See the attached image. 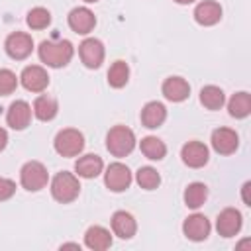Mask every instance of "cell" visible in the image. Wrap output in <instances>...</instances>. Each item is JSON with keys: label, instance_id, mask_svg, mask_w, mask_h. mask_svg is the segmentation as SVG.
<instances>
[{"label": "cell", "instance_id": "obj_1", "mask_svg": "<svg viewBox=\"0 0 251 251\" xmlns=\"http://www.w3.org/2000/svg\"><path fill=\"white\" fill-rule=\"evenodd\" d=\"M73 53H75V47L67 39H49V41L45 39L39 45V59L45 65L55 69L65 67L73 59Z\"/></svg>", "mask_w": 251, "mask_h": 251}, {"label": "cell", "instance_id": "obj_2", "mask_svg": "<svg viewBox=\"0 0 251 251\" xmlns=\"http://www.w3.org/2000/svg\"><path fill=\"white\" fill-rule=\"evenodd\" d=\"M80 192V182L78 178L73 175V173H67V171H61L53 176L51 180V194L57 202L61 204H67V202H73Z\"/></svg>", "mask_w": 251, "mask_h": 251}, {"label": "cell", "instance_id": "obj_3", "mask_svg": "<svg viewBox=\"0 0 251 251\" xmlns=\"http://www.w3.org/2000/svg\"><path fill=\"white\" fill-rule=\"evenodd\" d=\"M106 147L114 157H126L135 147V135L126 126H116L106 135Z\"/></svg>", "mask_w": 251, "mask_h": 251}, {"label": "cell", "instance_id": "obj_4", "mask_svg": "<svg viewBox=\"0 0 251 251\" xmlns=\"http://www.w3.org/2000/svg\"><path fill=\"white\" fill-rule=\"evenodd\" d=\"M84 149V135L78 129L67 127L55 135V151L63 157H76Z\"/></svg>", "mask_w": 251, "mask_h": 251}, {"label": "cell", "instance_id": "obj_5", "mask_svg": "<svg viewBox=\"0 0 251 251\" xmlns=\"http://www.w3.org/2000/svg\"><path fill=\"white\" fill-rule=\"evenodd\" d=\"M20 180H22V186L29 192H37L41 190L47 180H49V175H47V169L39 163V161H29L22 167L20 171Z\"/></svg>", "mask_w": 251, "mask_h": 251}, {"label": "cell", "instance_id": "obj_6", "mask_svg": "<svg viewBox=\"0 0 251 251\" xmlns=\"http://www.w3.org/2000/svg\"><path fill=\"white\" fill-rule=\"evenodd\" d=\"M4 47H6V53L12 59L22 61V59H25V57L31 55V51H33V39H31V35H27L24 31H14V33H10L6 37Z\"/></svg>", "mask_w": 251, "mask_h": 251}, {"label": "cell", "instance_id": "obj_7", "mask_svg": "<svg viewBox=\"0 0 251 251\" xmlns=\"http://www.w3.org/2000/svg\"><path fill=\"white\" fill-rule=\"evenodd\" d=\"M104 182L112 192H124L131 184V173L124 163H112L104 173Z\"/></svg>", "mask_w": 251, "mask_h": 251}, {"label": "cell", "instance_id": "obj_8", "mask_svg": "<svg viewBox=\"0 0 251 251\" xmlns=\"http://www.w3.org/2000/svg\"><path fill=\"white\" fill-rule=\"evenodd\" d=\"M78 55H80V61L88 69H98L104 61V45L100 39L88 37L78 45Z\"/></svg>", "mask_w": 251, "mask_h": 251}, {"label": "cell", "instance_id": "obj_9", "mask_svg": "<svg viewBox=\"0 0 251 251\" xmlns=\"http://www.w3.org/2000/svg\"><path fill=\"white\" fill-rule=\"evenodd\" d=\"M20 80H22V84H24L25 90H29V92H41L49 84V75H47V71L43 67L29 65V67H25L22 71Z\"/></svg>", "mask_w": 251, "mask_h": 251}, {"label": "cell", "instance_id": "obj_10", "mask_svg": "<svg viewBox=\"0 0 251 251\" xmlns=\"http://www.w3.org/2000/svg\"><path fill=\"white\" fill-rule=\"evenodd\" d=\"M67 22H69V27H71L75 33H80V35L90 33V31L94 29V25H96L94 14H92L88 8H82V6H80V8H73V10L69 12Z\"/></svg>", "mask_w": 251, "mask_h": 251}, {"label": "cell", "instance_id": "obj_11", "mask_svg": "<svg viewBox=\"0 0 251 251\" xmlns=\"http://www.w3.org/2000/svg\"><path fill=\"white\" fill-rule=\"evenodd\" d=\"M239 145V137L229 127H218L212 131V147L220 155H231Z\"/></svg>", "mask_w": 251, "mask_h": 251}, {"label": "cell", "instance_id": "obj_12", "mask_svg": "<svg viewBox=\"0 0 251 251\" xmlns=\"http://www.w3.org/2000/svg\"><path fill=\"white\" fill-rule=\"evenodd\" d=\"M216 229L222 237H233L241 229V214L235 208H226L218 214Z\"/></svg>", "mask_w": 251, "mask_h": 251}, {"label": "cell", "instance_id": "obj_13", "mask_svg": "<svg viewBox=\"0 0 251 251\" xmlns=\"http://www.w3.org/2000/svg\"><path fill=\"white\" fill-rule=\"evenodd\" d=\"M180 157H182V163L192 167V169H200L208 163V147L200 141H188L182 145V151H180Z\"/></svg>", "mask_w": 251, "mask_h": 251}, {"label": "cell", "instance_id": "obj_14", "mask_svg": "<svg viewBox=\"0 0 251 251\" xmlns=\"http://www.w3.org/2000/svg\"><path fill=\"white\" fill-rule=\"evenodd\" d=\"M31 120V106L25 100H16L10 104L8 114H6V122L12 129H24L29 126Z\"/></svg>", "mask_w": 251, "mask_h": 251}, {"label": "cell", "instance_id": "obj_15", "mask_svg": "<svg viewBox=\"0 0 251 251\" xmlns=\"http://www.w3.org/2000/svg\"><path fill=\"white\" fill-rule=\"evenodd\" d=\"M182 231H184V235H186L188 239H192V241H202V239H206V237L210 235V222H208V218L202 216V214H192V216H188V218L184 220Z\"/></svg>", "mask_w": 251, "mask_h": 251}, {"label": "cell", "instance_id": "obj_16", "mask_svg": "<svg viewBox=\"0 0 251 251\" xmlns=\"http://www.w3.org/2000/svg\"><path fill=\"white\" fill-rule=\"evenodd\" d=\"M194 20L200 25H214L222 20V6L214 0H204L194 10Z\"/></svg>", "mask_w": 251, "mask_h": 251}, {"label": "cell", "instance_id": "obj_17", "mask_svg": "<svg viewBox=\"0 0 251 251\" xmlns=\"http://www.w3.org/2000/svg\"><path fill=\"white\" fill-rule=\"evenodd\" d=\"M163 94L171 102H182L190 94V84L182 76H169L163 82Z\"/></svg>", "mask_w": 251, "mask_h": 251}, {"label": "cell", "instance_id": "obj_18", "mask_svg": "<svg viewBox=\"0 0 251 251\" xmlns=\"http://www.w3.org/2000/svg\"><path fill=\"white\" fill-rule=\"evenodd\" d=\"M84 245L88 249H94V251H104L112 245V235L106 227L102 226H92L86 229L84 233Z\"/></svg>", "mask_w": 251, "mask_h": 251}, {"label": "cell", "instance_id": "obj_19", "mask_svg": "<svg viewBox=\"0 0 251 251\" xmlns=\"http://www.w3.org/2000/svg\"><path fill=\"white\" fill-rule=\"evenodd\" d=\"M167 120V108L161 102H147L141 110V124L149 129L159 127Z\"/></svg>", "mask_w": 251, "mask_h": 251}, {"label": "cell", "instance_id": "obj_20", "mask_svg": "<svg viewBox=\"0 0 251 251\" xmlns=\"http://www.w3.org/2000/svg\"><path fill=\"white\" fill-rule=\"evenodd\" d=\"M112 231L118 237H122V239H129V237L135 235L137 224H135V220H133L131 214H127V212H116L112 216Z\"/></svg>", "mask_w": 251, "mask_h": 251}, {"label": "cell", "instance_id": "obj_21", "mask_svg": "<svg viewBox=\"0 0 251 251\" xmlns=\"http://www.w3.org/2000/svg\"><path fill=\"white\" fill-rule=\"evenodd\" d=\"M102 167H104L102 159H100L98 155H92V153L80 157V159L75 163V171H76V175L82 176V178H94V176H98V175L102 173Z\"/></svg>", "mask_w": 251, "mask_h": 251}, {"label": "cell", "instance_id": "obj_22", "mask_svg": "<svg viewBox=\"0 0 251 251\" xmlns=\"http://www.w3.org/2000/svg\"><path fill=\"white\" fill-rule=\"evenodd\" d=\"M57 110H59L57 100L51 98V96H47V94L37 96L35 102H33V114H35V118L41 120V122H49V120H53V118L57 116Z\"/></svg>", "mask_w": 251, "mask_h": 251}, {"label": "cell", "instance_id": "obj_23", "mask_svg": "<svg viewBox=\"0 0 251 251\" xmlns=\"http://www.w3.org/2000/svg\"><path fill=\"white\" fill-rule=\"evenodd\" d=\"M227 110L231 118H247L251 112V96L247 92H237L229 98L227 102Z\"/></svg>", "mask_w": 251, "mask_h": 251}, {"label": "cell", "instance_id": "obj_24", "mask_svg": "<svg viewBox=\"0 0 251 251\" xmlns=\"http://www.w3.org/2000/svg\"><path fill=\"white\" fill-rule=\"evenodd\" d=\"M200 102L208 108V110H220L226 102V96H224V90L220 86H214V84H208L200 90Z\"/></svg>", "mask_w": 251, "mask_h": 251}, {"label": "cell", "instance_id": "obj_25", "mask_svg": "<svg viewBox=\"0 0 251 251\" xmlns=\"http://www.w3.org/2000/svg\"><path fill=\"white\" fill-rule=\"evenodd\" d=\"M139 147H141V153H143L147 159H151V161H161V159L167 155L165 143H163L159 137H153V135L143 137Z\"/></svg>", "mask_w": 251, "mask_h": 251}, {"label": "cell", "instance_id": "obj_26", "mask_svg": "<svg viewBox=\"0 0 251 251\" xmlns=\"http://www.w3.org/2000/svg\"><path fill=\"white\" fill-rule=\"evenodd\" d=\"M208 198V188L202 182H190L184 190V204L188 208H200Z\"/></svg>", "mask_w": 251, "mask_h": 251}, {"label": "cell", "instance_id": "obj_27", "mask_svg": "<svg viewBox=\"0 0 251 251\" xmlns=\"http://www.w3.org/2000/svg\"><path fill=\"white\" fill-rule=\"evenodd\" d=\"M129 78V67L126 61H116L108 71V84L112 88H122L127 84Z\"/></svg>", "mask_w": 251, "mask_h": 251}, {"label": "cell", "instance_id": "obj_28", "mask_svg": "<svg viewBox=\"0 0 251 251\" xmlns=\"http://www.w3.org/2000/svg\"><path fill=\"white\" fill-rule=\"evenodd\" d=\"M135 178H137V184H139L141 188H145V190H153V188H157L159 182H161V176H159V173H157L153 167H141V169L137 171Z\"/></svg>", "mask_w": 251, "mask_h": 251}, {"label": "cell", "instance_id": "obj_29", "mask_svg": "<svg viewBox=\"0 0 251 251\" xmlns=\"http://www.w3.org/2000/svg\"><path fill=\"white\" fill-rule=\"evenodd\" d=\"M25 22H27V25L31 29H43V27H47L51 24V14L45 8H31L27 12Z\"/></svg>", "mask_w": 251, "mask_h": 251}, {"label": "cell", "instance_id": "obj_30", "mask_svg": "<svg viewBox=\"0 0 251 251\" xmlns=\"http://www.w3.org/2000/svg\"><path fill=\"white\" fill-rule=\"evenodd\" d=\"M18 86V78L10 69H0V96L12 94Z\"/></svg>", "mask_w": 251, "mask_h": 251}, {"label": "cell", "instance_id": "obj_31", "mask_svg": "<svg viewBox=\"0 0 251 251\" xmlns=\"http://www.w3.org/2000/svg\"><path fill=\"white\" fill-rule=\"evenodd\" d=\"M14 192H16V182H14V180H10V178L0 176V202H2V200L12 198V196H14Z\"/></svg>", "mask_w": 251, "mask_h": 251}, {"label": "cell", "instance_id": "obj_32", "mask_svg": "<svg viewBox=\"0 0 251 251\" xmlns=\"http://www.w3.org/2000/svg\"><path fill=\"white\" fill-rule=\"evenodd\" d=\"M6 143H8V133H6V129L0 127V151L6 147Z\"/></svg>", "mask_w": 251, "mask_h": 251}, {"label": "cell", "instance_id": "obj_33", "mask_svg": "<svg viewBox=\"0 0 251 251\" xmlns=\"http://www.w3.org/2000/svg\"><path fill=\"white\" fill-rule=\"evenodd\" d=\"M251 186V182H245L243 184V202L247 204V206H251V200H249V196H247V188Z\"/></svg>", "mask_w": 251, "mask_h": 251}, {"label": "cell", "instance_id": "obj_34", "mask_svg": "<svg viewBox=\"0 0 251 251\" xmlns=\"http://www.w3.org/2000/svg\"><path fill=\"white\" fill-rule=\"evenodd\" d=\"M175 2H176V4H192L194 0H175Z\"/></svg>", "mask_w": 251, "mask_h": 251}, {"label": "cell", "instance_id": "obj_35", "mask_svg": "<svg viewBox=\"0 0 251 251\" xmlns=\"http://www.w3.org/2000/svg\"><path fill=\"white\" fill-rule=\"evenodd\" d=\"M84 2H88V4H94V2H98V0H84Z\"/></svg>", "mask_w": 251, "mask_h": 251}]
</instances>
